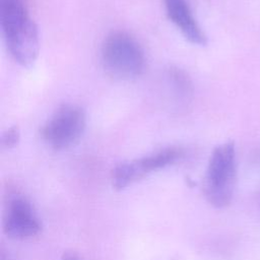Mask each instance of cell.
<instances>
[{
  "mask_svg": "<svg viewBox=\"0 0 260 260\" xmlns=\"http://www.w3.org/2000/svg\"><path fill=\"white\" fill-rule=\"evenodd\" d=\"M237 180L236 148L233 141L217 145L211 152L203 180V193L215 208L232 202Z\"/></svg>",
  "mask_w": 260,
  "mask_h": 260,
  "instance_id": "obj_1",
  "label": "cell"
},
{
  "mask_svg": "<svg viewBox=\"0 0 260 260\" xmlns=\"http://www.w3.org/2000/svg\"><path fill=\"white\" fill-rule=\"evenodd\" d=\"M102 61L112 76L129 80L139 76L144 68L145 58L138 42L125 31H113L102 46Z\"/></svg>",
  "mask_w": 260,
  "mask_h": 260,
  "instance_id": "obj_2",
  "label": "cell"
},
{
  "mask_svg": "<svg viewBox=\"0 0 260 260\" xmlns=\"http://www.w3.org/2000/svg\"><path fill=\"white\" fill-rule=\"evenodd\" d=\"M86 125L82 108L72 104L62 105L41 130L43 139L54 149H67L81 138Z\"/></svg>",
  "mask_w": 260,
  "mask_h": 260,
  "instance_id": "obj_3",
  "label": "cell"
},
{
  "mask_svg": "<svg viewBox=\"0 0 260 260\" xmlns=\"http://www.w3.org/2000/svg\"><path fill=\"white\" fill-rule=\"evenodd\" d=\"M42 229V221L31 202L18 192L9 193L3 205V233L12 240H26L38 236Z\"/></svg>",
  "mask_w": 260,
  "mask_h": 260,
  "instance_id": "obj_4",
  "label": "cell"
},
{
  "mask_svg": "<svg viewBox=\"0 0 260 260\" xmlns=\"http://www.w3.org/2000/svg\"><path fill=\"white\" fill-rule=\"evenodd\" d=\"M182 156V149L167 147L139 158L122 161L112 171V185L116 190H123L148 174L175 164Z\"/></svg>",
  "mask_w": 260,
  "mask_h": 260,
  "instance_id": "obj_5",
  "label": "cell"
},
{
  "mask_svg": "<svg viewBox=\"0 0 260 260\" xmlns=\"http://www.w3.org/2000/svg\"><path fill=\"white\" fill-rule=\"evenodd\" d=\"M4 40L15 62L26 68L34 65L39 55L40 40L38 26L32 19Z\"/></svg>",
  "mask_w": 260,
  "mask_h": 260,
  "instance_id": "obj_6",
  "label": "cell"
},
{
  "mask_svg": "<svg viewBox=\"0 0 260 260\" xmlns=\"http://www.w3.org/2000/svg\"><path fill=\"white\" fill-rule=\"evenodd\" d=\"M169 18L181 30L183 36L192 44L204 46L206 36L196 21L189 5L185 0H164Z\"/></svg>",
  "mask_w": 260,
  "mask_h": 260,
  "instance_id": "obj_7",
  "label": "cell"
},
{
  "mask_svg": "<svg viewBox=\"0 0 260 260\" xmlns=\"http://www.w3.org/2000/svg\"><path fill=\"white\" fill-rule=\"evenodd\" d=\"M30 20L24 0H0V25L4 39Z\"/></svg>",
  "mask_w": 260,
  "mask_h": 260,
  "instance_id": "obj_8",
  "label": "cell"
},
{
  "mask_svg": "<svg viewBox=\"0 0 260 260\" xmlns=\"http://www.w3.org/2000/svg\"><path fill=\"white\" fill-rule=\"evenodd\" d=\"M20 132L17 126H11L6 129L1 136V146L4 149L13 148L19 141Z\"/></svg>",
  "mask_w": 260,
  "mask_h": 260,
  "instance_id": "obj_9",
  "label": "cell"
},
{
  "mask_svg": "<svg viewBox=\"0 0 260 260\" xmlns=\"http://www.w3.org/2000/svg\"><path fill=\"white\" fill-rule=\"evenodd\" d=\"M61 260H82L81 257L73 251H66L63 253Z\"/></svg>",
  "mask_w": 260,
  "mask_h": 260,
  "instance_id": "obj_10",
  "label": "cell"
},
{
  "mask_svg": "<svg viewBox=\"0 0 260 260\" xmlns=\"http://www.w3.org/2000/svg\"><path fill=\"white\" fill-rule=\"evenodd\" d=\"M0 260H13L11 258V256L9 254H7L5 251H1V256H0Z\"/></svg>",
  "mask_w": 260,
  "mask_h": 260,
  "instance_id": "obj_11",
  "label": "cell"
},
{
  "mask_svg": "<svg viewBox=\"0 0 260 260\" xmlns=\"http://www.w3.org/2000/svg\"><path fill=\"white\" fill-rule=\"evenodd\" d=\"M257 160H258V162L260 164V151H259L258 154H257Z\"/></svg>",
  "mask_w": 260,
  "mask_h": 260,
  "instance_id": "obj_12",
  "label": "cell"
}]
</instances>
